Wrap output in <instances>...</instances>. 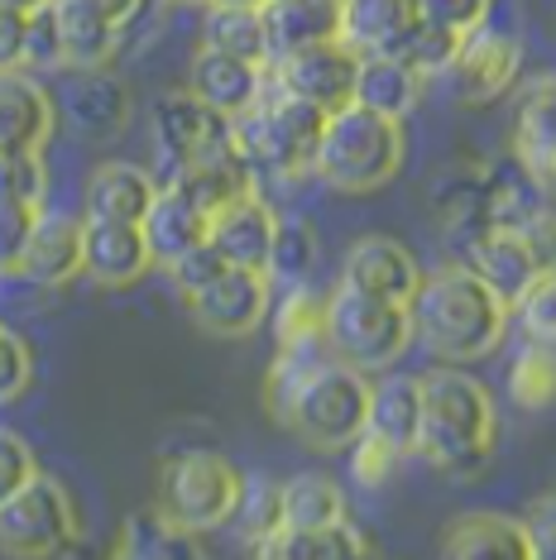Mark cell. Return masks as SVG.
Listing matches in <instances>:
<instances>
[{
    "instance_id": "1",
    "label": "cell",
    "mask_w": 556,
    "mask_h": 560,
    "mask_svg": "<svg viewBox=\"0 0 556 560\" xmlns=\"http://www.w3.org/2000/svg\"><path fill=\"white\" fill-rule=\"evenodd\" d=\"M408 322L413 340H422L437 360L475 364L503 346L513 316L465 264H447V269L427 273L417 283V292L408 298Z\"/></svg>"
},
{
    "instance_id": "2",
    "label": "cell",
    "mask_w": 556,
    "mask_h": 560,
    "mask_svg": "<svg viewBox=\"0 0 556 560\" xmlns=\"http://www.w3.org/2000/svg\"><path fill=\"white\" fill-rule=\"evenodd\" d=\"M422 388V417H417V455H427L441 475L479 479L495 455L499 417L489 388L465 369L447 364L417 378Z\"/></svg>"
},
{
    "instance_id": "3",
    "label": "cell",
    "mask_w": 556,
    "mask_h": 560,
    "mask_svg": "<svg viewBox=\"0 0 556 560\" xmlns=\"http://www.w3.org/2000/svg\"><path fill=\"white\" fill-rule=\"evenodd\" d=\"M322 125H326L322 106L288 96L274 78H264L259 101L231 120V144L255 177H302L312 173Z\"/></svg>"
},
{
    "instance_id": "4",
    "label": "cell",
    "mask_w": 556,
    "mask_h": 560,
    "mask_svg": "<svg viewBox=\"0 0 556 560\" xmlns=\"http://www.w3.org/2000/svg\"><path fill=\"white\" fill-rule=\"evenodd\" d=\"M403 120L374 116L364 106H340L326 116L317 154H312V173L322 177L326 187L346 197H364L389 187L403 168Z\"/></svg>"
},
{
    "instance_id": "5",
    "label": "cell",
    "mask_w": 556,
    "mask_h": 560,
    "mask_svg": "<svg viewBox=\"0 0 556 560\" xmlns=\"http://www.w3.org/2000/svg\"><path fill=\"white\" fill-rule=\"evenodd\" d=\"M322 340L332 360L370 374V369L403 360V350L413 346V322L403 302H384L350 283H336V292L322 302Z\"/></svg>"
},
{
    "instance_id": "6",
    "label": "cell",
    "mask_w": 556,
    "mask_h": 560,
    "mask_svg": "<svg viewBox=\"0 0 556 560\" xmlns=\"http://www.w3.org/2000/svg\"><path fill=\"white\" fill-rule=\"evenodd\" d=\"M364 402H370V378L326 354L293 388L278 422L317 451H346L364 431Z\"/></svg>"
},
{
    "instance_id": "7",
    "label": "cell",
    "mask_w": 556,
    "mask_h": 560,
    "mask_svg": "<svg viewBox=\"0 0 556 560\" xmlns=\"http://www.w3.org/2000/svg\"><path fill=\"white\" fill-rule=\"evenodd\" d=\"M240 469L217 451H183L159 469V517L183 532L225 527L240 499Z\"/></svg>"
},
{
    "instance_id": "8",
    "label": "cell",
    "mask_w": 556,
    "mask_h": 560,
    "mask_svg": "<svg viewBox=\"0 0 556 560\" xmlns=\"http://www.w3.org/2000/svg\"><path fill=\"white\" fill-rule=\"evenodd\" d=\"M78 532V503L48 475H34L0 503V551L15 560H58L72 551Z\"/></svg>"
},
{
    "instance_id": "9",
    "label": "cell",
    "mask_w": 556,
    "mask_h": 560,
    "mask_svg": "<svg viewBox=\"0 0 556 560\" xmlns=\"http://www.w3.org/2000/svg\"><path fill=\"white\" fill-rule=\"evenodd\" d=\"M231 149V120L217 116L211 106H201L193 92H169L154 106V154L159 173L154 183H173L183 168H193L197 159H211Z\"/></svg>"
},
{
    "instance_id": "10",
    "label": "cell",
    "mask_w": 556,
    "mask_h": 560,
    "mask_svg": "<svg viewBox=\"0 0 556 560\" xmlns=\"http://www.w3.org/2000/svg\"><path fill=\"white\" fill-rule=\"evenodd\" d=\"M547 231H509V225H485V231H475L465 240V269H471L479 283H489V292L503 302V307H513L518 298H523L528 288H533V278L542 269H552L547 264Z\"/></svg>"
},
{
    "instance_id": "11",
    "label": "cell",
    "mask_w": 556,
    "mask_h": 560,
    "mask_svg": "<svg viewBox=\"0 0 556 560\" xmlns=\"http://www.w3.org/2000/svg\"><path fill=\"white\" fill-rule=\"evenodd\" d=\"M518 68H523V44L485 20L456 44L441 78L451 82V92L465 106H489V101H499L518 82Z\"/></svg>"
},
{
    "instance_id": "12",
    "label": "cell",
    "mask_w": 556,
    "mask_h": 560,
    "mask_svg": "<svg viewBox=\"0 0 556 560\" xmlns=\"http://www.w3.org/2000/svg\"><path fill=\"white\" fill-rule=\"evenodd\" d=\"M269 302H274L269 273L225 264V269L211 278L207 288H197L193 298H187V307H193V322L207 330V336L240 340V336H255V330L264 326Z\"/></svg>"
},
{
    "instance_id": "13",
    "label": "cell",
    "mask_w": 556,
    "mask_h": 560,
    "mask_svg": "<svg viewBox=\"0 0 556 560\" xmlns=\"http://www.w3.org/2000/svg\"><path fill=\"white\" fill-rule=\"evenodd\" d=\"M437 560H552V537L503 513H465L441 532Z\"/></svg>"
},
{
    "instance_id": "14",
    "label": "cell",
    "mask_w": 556,
    "mask_h": 560,
    "mask_svg": "<svg viewBox=\"0 0 556 560\" xmlns=\"http://www.w3.org/2000/svg\"><path fill=\"white\" fill-rule=\"evenodd\" d=\"M356 62H360V54H350L340 39H326V44H308V48H298V54H283L278 62H269V78L283 86L288 96L312 101V106H322L326 116H332V110L350 106Z\"/></svg>"
},
{
    "instance_id": "15",
    "label": "cell",
    "mask_w": 556,
    "mask_h": 560,
    "mask_svg": "<svg viewBox=\"0 0 556 560\" xmlns=\"http://www.w3.org/2000/svg\"><path fill=\"white\" fill-rule=\"evenodd\" d=\"M58 125L54 92L24 68L0 72V154H44Z\"/></svg>"
},
{
    "instance_id": "16",
    "label": "cell",
    "mask_w": 556,
    "mask_h": 560,
    "mask_svg": "<svg viewBox=\"0 0 556 560\" xmlns=\"http://www.w3.org/2000/svg\"><path fill=\"white\" fill-rule=\"evenodd\" d=\"M274 231H278V215L259 192L235 197L231 207H221L217 215H207V245L221 254L225 264L235 269H259L269 264L274 249Z\"/></svg>"
},
{
    "instance_id": "17",
    "label": "cell",
    "mask_w": 556,
    "mask_h": 560,
    "mask_svg": "<svg viewBox=\"0 0 556 560\" xmlns=\"http://www.w3.org/2000/svg\"><path fill=\"white\" fill-rule=\"evenodd\" d=\"M154 269L144 235L130 221H82V273L101 288H135Z\"/></svg>"
},
{
    "instance_id": "18",
    "label": "cell",
    "mask_w": 556,
    "mask_h": 560,
    "mask_svg": "<svg viewBox=\"0 0 556 560\" xmlns=\"http://www.w3.org/2000/svg\"><path fill=\"white\" fill-rule=\"evenodd\" d=\"M130 86L111 78L106 68H82L78 78L62 86V116L82 139H116L130 125Z\"/></svg>"
},
{
    "instance_id": "19",
    "label": "cell",
    "mask_w": 556,
    "mask_h": 560,
    "mask_svg": "<svg viewBox=\"0 0 556 560\" xmlns=\"http://www.w3.org/2000/svg\"><path fill=\"white\" fill-rule=\"evenodd\" d=\"M513 163L542 192H552L556 177V82L537 78L513 110Z\"/></svg>"
},
{
    "instance_id": "20",
    "label": "cell",
    "mask_w": 556,
    "mask_h": 560,
    "mask_svg": "<svg viewBox=\"0 0 556 560\" xmlns=\"http://www.w3.org/2000/svg\"><path fill=\"white\" fill-rule=\"evenodd\" d=\"M340 283L370 292V298L403 302V307H408V298L417 292V283H422V269H417V259L398 245V240L364 235V240L350 245V254H346V278H340Z\"/></svg>"
},
{
    "instance_id": "21",
    "label": "cell",
    "mask_w": 556,
    "mask_h": 560,
    "mask_svg": "<svg viewBox=\"0 0 556 560\" xmlns=\"http://www.w3.org/2000/svg\"><path fill=\"white\" fill-rule=\"evenodd\" d=\"M264 78L269 68L231 54H217V48H197L193 54V78H187V92H193L201 106H211L217 116L235 120L240 110H250L264 92Z\"/></svg>"
},
{
    "instance_id": "22",
    "label": "cell",
    "mask_w": 556,
    "mask_h": 560,
    "mask_svg": "<svg viewBox=\"0 0 556 560\" xmlns=\"http://www.w3.org/2000/svg\"><path fill=\"white\" fill-rule=\"evenodd\" d=\"M417 20V0H340V44L360 58L398 54Z\"/></svg>"
},
{
    "instance_id": "23",
    "label": "cell",
    "mask_w": 556,
    "mask_h": 560,
    "mask_svg": "<svg viewBox=\"0 0 556 560\" xmlns=\"http://www.w3.org/2000/svg\"><path fill=\"white\" fill-rule=\"evenodd\" d=\"M20 273L39 288H62L82 273V221L78 215H44L34 221L30 245L20 254Z\"/></svg>"
},
{
    "instance_id": "24",
    "label": "cell",
    "mask_w": 556,
    "mask_h": 560,
    "mask_svg": "<svg viewBox=\"0 0 556 560\" xmlns=\"http://www.w3.org/2000/svg\"><path fill=\"white\" fill-rule=\"evenodd\" d=\"M62 44V68H106L120 54V24L106 20L92 0H48Z\"/></svg>"
},
{
    "instance_id": "25",
    "label": "cell",
    "mask_w": 556,
    "mask_h": 560,
    "mask_svg": "<svg viewBox=\"0 0 556 560\" xmlns=\"http://www.w3.org/2000/svg\"><path fill=\"white\" fill-rule=\"evenodd\" d=\"M139 235H144L149 259H154L159 269H169L178 254H187L193 245L207 240V215H201L183 192L159 187L154 201H149V211L139 215Z\"/></svg>"
},
{
    "instance_id": "26",
    "label": "cell",
    "mask_w": 556,
    "mask_h": 560,
    "mask_svg": "<svg viewBox=\"0 0 556 560\" xmlns=\"http://www.w3.org/2000/svg\"><path fill=\"white\" fill-rule=\"evenodd\" d=\"M422 86H427V78H422V72H413L403 58L374 54V58L356 62V86H350V101L364 106V110H374V116L403 120L408 110H417Z\"/></svg>"
},
{
    "instance_id": "27",
    "label": "cell",
    "mask_w": 556,
    "mask_h": 560,
    "mask_svg": "<svg viewBox=\"0 0 556 560\" xmlns=\"http://www.w3.org/2000/svg\"><path fill=\"white\" fill-rule=\"evenodd\" d=\"M264 30H269V62L308 44L340 39V0H264Z\"/></svg>"
},
{
    "instance_id": "28",
    "label": "cell",
    "mask_w": 556,
    "mask_h": 560,
    "mask_svg": "<svg viewBox=\"0 0 556 560\" xmlns=\"http://www.w3.org/2000/svg\"><path fill=\"white\" fill-rule=\"evenodd\" d=\"M417 417H422V388L417 374H384L370 384V402H364V431L389 441L398 455L417 451Z\"/></svg>"
},
{
    "instance_id": "29",
    "label": "cell",
    "mask_w": 556,
    "mask_h": 560,
    "mask_svg": "<svg viewBox=\"0 0 556 560\" xmlns=\"http://www.w3.org/2000/svg\"><path fill=\"white\" fill-rule=\"evenodd\" d=\"M250 560H379V556L350 522H340L332 532L274 527L250 541Z\"/></svg>"
},
{
    "instance_id": "30",
    "label": "cell",
    "mask_w": 556,
    "mask_h": 560,
    "mask_svg": "<svg viewBox=\"0 0 556 560\" xmlns=\"http://www.w3.org/2000/svg\"><path fill=\"white\" fill-rule=\"evenodd\" d=\"M159 183L149 168L139 163H101L86 183V215L92 221H130L139 225V215L149 211Z\"/></svg>"
},
{
    "instance_id": "31",
    "label": "cell",
    "mask_w": 556,
    "mask_h": 560,
    "mask_svg": "<svg viewBox=\"0 0 556 560\" xmlns=\"http://www.w3.org/2000/svg\"><path fill=\"white\" fill-rule=\"evenodd\" d=\"M163 187L183 192L201 215H217L221 207H231L235 197L255 192V173L240 163L235 144H231V149H221V154H211V159H197L193 168H183L173 183H163Z\"/></svg>"
},
{
    "instance_id": "32",
    "label": "cell",
    "mask_w": 556,
    "mask_h": 560,
    "mask_svg": "<svg viewBox=\"0 0 556 560\" xmlns=\"http://www.w3.org/2000/svg\"><path fill=\"white\" fill-rule=\"evenodd\" d=\"M340 522H350V513H346V489L336 479L293 475L288 483H278V527L332 532Z\"/></svg>"
},
{
    "instance_id": "33",
    "label": "cell",
    "mask_w": 556,
    "mask_h": 560,
    "mask_svg": "<svg viewBox=\"0 0 556 560\" xmlns=\"http://www.w3.org/2000/svg\"><path fill=\"white\" fill-rule=\"evenodd\" d=\"M201 48L245 58L269 68V30H264V5H207L201 20Z\"/></svg>"
},
{
    "instance_id": "34",
    "label": "cell",
    "mask_w": 556,
    "mask_h": 560,
    "mask_svg": "<svg viewBox=\"0 0 556 560\" xmlns=\"http://www.w3.org/2000/svg\"><path fill=\"white\" fill-rule=\"evenodd\" d=\"M312 264H317V231H312L308 221H283L278 215V231H274V249H269V264H264V273H269V283L298 288L302 278L312 273Z\"/></svg>"
},
{
    "instance_id": "35",
    "label": "cell",
    "mask_w": 556,
    "mask_h": 560,
    "mask_svg": "<svg viewBox=\"0 0 556 560\" xmlns=\"http://www.w3.org/2000/svg\"><path fill=\"white\" fill-rule=\"evenodd\" d=\"M509 393H513L518 407H528V412H542V407H552V393H556L552 346H533V340H528L523 354H518L513 369H509Z\"/></svg>"
},
{
    "instance_id": "36",
    "label": "cell",
    "mask_w": 556,
    "mask_h": 560,
    "mask_svg": "<svg viewBox=\"0 0 556 560\" xmlns=\"http://www.w3.org/2000/svg\"><path fill=\"white\" fill-rule=\"evenodd\" d=\"M456 44H461V34L437 30V24L417 20L413 34L403 39V48H398L394 58H403L413 72H422V78H441V72H447V62H451V54H456Z\"/></svg>"
},
{
    "instance_id": "37",
    "label": "cell",
    "mask_w": 556,
    "mask_h": 560,
    "mask_svg": "<svg viewBox=\"0 0 556 560\" xmlns=\"http://www.w3.org/2000/svg\"><path fill=\"white\" fill-rule=\"evenodd\" d=\"M509 316L523 322V336L533 340V346H552L556 340V278H552V269H542L533 278V288L513 302Z\"/></svg>"
},
{
    "instance_id": "38",
    "label": "cell",
    "mask_w": 556,
    "mask_h": 560,
    "mask_svg": "<svg viewBox=\"0 0 556 560\" xmlns=\"http://www.w3.org/2000/svg\"><path fill=\"white\" fill-rule=\"evenodd\" d=\"M240 532H245V541L264 537V532L278 527V483L269 475H245L240 479V499H235V513Z\"/></svg>"
},
{
    "instance_id": "39",
    "label": "cell",
    "mask_w": 556,
    "mask_h": 560,
    "mask_svg": "<svg viewBox=\"0 0 556 560\" xmlns=\"http://www.w3.org/2000/svg\"><path fill=\"white\" fill-rule=\"evenodd\" d=\"M0 197L30 201L44 211L48 201V163L44 154H0Z\"/></svg>"
},
{
    "instance_id": "40",
    "label": "cell",
    "mask_w": 556,
    "mask_h": 560,
    "mask_svg": "<svg viewBox=\"0 0 556 560\" xmlns=\"http://www.w3.org/2000/svg\"><path fill=\"white\" fill-rule=\"evenodd\" d=\"M274 330H278V346H312V340H322V302L302 283L288 288Z\"/></svg>"
},
{
    "instance_id": "41",
    "label": "cell",
    "mask_w": 556,
    "mask_h": 560,
    "mask_svg": "<svg viewBox=\"0 0 556 560\" xmlns=\"http://www.w3.org/2000/svg\"><path fill=\"white\" fill-rule=\"evenodd\" d=\"M20 68L24 72H58L62 68V44H58V24H54V10H34L24 20V54H20Z\"/></svg>"
},
{
    "instance_id": "42",
    "label": "cell",
    "mask_w": 556,
    "mask_h": 560,
    "mask_svg": "<svg viewBox=\"0 0 556 560\" xmlns=\"http://www.w3.org/2000/svg\"><path fill=\"white\" fill-rule=\"evenodd\" d=\"M34 221H39V207L0 197V273H20V254L30 245Z\"/></svg>"
},
{
    "instance_id": "43",
    "label": "cell",
    "mask_w": 556,
    "mask_h": 560,
    "mask_svg": "<svg viewBox=\"0 0 556 560\" xmlns=\"http://www.w3.org/2000/svg\"><path fill=\"white\" fill-rule=\"evenodd\" d=\"M346 451H350V475H356L360 489H379V483H389V475H394V465H398L394 445L370 436V431H360Z\"/></svg>"
},
{
    "instance_id": "44",
    "label": "cell",
    "mask_w": 556,
    "mask_h": 560,
    "mask_svg": "<svg viewBox=\"0 0 556 560\" xmlns=\"http://www.w3.org/2000/svg\"><path fill=\"white\" fill-rule=\"evenodd\" d=\"M489 10H495V0H417V15L437 30L461 34V39L489 20Z\"/></svg>"
},
{
    "instance_id": "45",
    "label": "cell",
    "mask_w": 556,
    "mask_h": 560,
    "mask_svg": "<svg viewBox=\"0 0 556 560\" xmlns=\"http://www.w3.org/2000/svg\"><path fill=\"white\" fill-rule=\"evenodd\" d=\"M30 384H34V354H30V346H24L15 330L0 326V402L24 398Z\"/></svg>"
},
{
    "instance_id": "46",
    "label": "cell",
    "mask_w": 556,
    "mask_h": 560,
    "mask_svg": "<svg viewBox=\"0 0 556 560\" xmlns=\"http://www.w3.org/2000/svg\"><path fill=\"white\" fill-rule=\"evenodd\" d=\"M139 556L144 560H211L197 546V532H183V527H173V522H163V517H154V527H149Z\"/></svg>"
},
{
    "instance_id": "47",
    "label": "cell",
    "mask_w": 556,
    "mask_h": 560,
    "mask_svg": "<svg viewBox=\"0 0 556 560\" xmlns=\"http://www.w3.org/2000/svg\"><path fill=\"white\" fill-rule=\"evenodd\" d=\"M34 475H39V460H34V451L15 436V431L0 427V503H5L15 489H24Z\"/></svg>"
},
{
    "instance_id": "48",
    "label": "cell",
    "mask_w": 556,
    "mask_h": 560,
    "mask_svg": "<svg viewBox=\"0 0 556 560\" xmlns=\"http://www.w3.org/2000/svg\"><path fill=\"white\" fill-rule=\"evenodd\" d=\"M221 269H225V259H221V254L207 245V240H201V245H193L187 254H178V259L169 264V273H173V283H178L183 298H193L197 288H207V283H211V278H217Z\"/></svg>"
},
{
    "instance_id": "49",
    "label": "cell",
    "mask_w": 556,
    "mask_h": 560,
    "mask_svg": "<svg viewBox=\"0 0 556 560\" xmlns=\"http://www.w3.org/2000/svg\"><path fill=\"white\" fill-rule=\"evenodd\" d=\"M24 20L20 10L0 5V72L5 68H20V54H24Z\"/></svg>"
},
{
    "instance_id": "50",
    "label": "cell",
    "mask_w": 556,
    "mask_h": 560,
    "mask_svg": "<svg viewBox=\"0 0 556 560\" xmlns=\"http://www.w3.org/2000/svg\"><path fill=\"white\" fill-rule=\"evenodd\" d=\"M92 5H96V10H101V15H106V20H116V24H120V30H125V24H130V20H135L139 0H92Z\"/></svg>"
},
{
    "instance_id": "51",
    "label": "cell",
    "mask_w": 556,
    "mask_h": 560,
    "mask_svg": "<svg viewBox=\"0 0 556 560\" xmlns=\"http://www.w3.org/2000/svg\"><path fill=\"white\" fill-rule=\"evenodd\" d=\"M0 5L20 10V15H34V10H44V5H48V0H0Z\"/></svg>"
},
{
    "instance_id": "52",
    "label": "cell",
    "mask_w": 556,
    "mask_h": 560,
    "mask_svg": "<svg viewBox=\"0 0 556 560\" xmlns=\"http://www.w3.org/2000/svg\"><path fill=\"white\" fill-rule=\"evenodd\" d=\"M207 5H264V0H207Z\"/></svg>"
},
{
    "instance_id": "53",
    "label": "cell",
    "mask_w": 556,
    "mask_h": 560,
    "mask_svg": "<svg viewBox=\"0 0 556 560\" xmlns=\"http://www.w3.org/2000/svg\"><path fill=\"white\" fill-rule=\"evenodd\" d=\"M135 560H144V556H135Z\"/></svg>"
}]
</instances>
